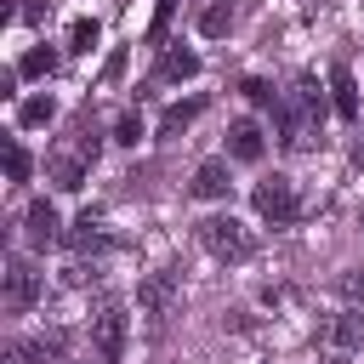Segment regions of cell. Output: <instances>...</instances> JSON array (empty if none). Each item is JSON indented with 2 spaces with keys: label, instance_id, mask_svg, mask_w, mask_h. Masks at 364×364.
I'll list each match as a JSON object with an SVG mask.
<instances>
[{
  "label": "cell",
  "instance_id": "5b68a950",
  "mask_svg": "<svg viewBox=\"0 0 364 364\" xmlns=\"http://www.w3.org/2000/svg\"><path fill=\"white\" fill-rule=\"evenodd\" d=\"M91 347H97V358L102 364H114L119 353H125V301H102L97 307V318H91Z\"/></svg>",
  "mask_w": 364,
  "mask_h": 364
},
{
  "label": "cell",
  "instance_id": "d6986e66",
  "mask_svg": "<svg viewBox=\"0 0 364 364\" xmlns=\"http://www.w3.org/2000/svg\"><path fill=\"white\" fill-rule=\"evenodd\" d=\"M91 46H97V23L91 17H74L68 23V51H91Z\"/></svg>",
  "mask_w": 364,
  "mask_h": 364
},
{
  "label": "cell",
  "instance_id": "ba28073f",
  "mask_svg": "<svg viewBox=\"0 0 364 364\" xmlns=\"http://www.w3.org/2000/svg\"><path fill=\"white\" fill-rule=\"evenodd\" d=\"M63 353H68V336L63 330H40L28 341H11L6 347V364H57Z\"/></svg>",
  "mask_w": 364,
  "mask_h": 364
},
{
  "label": "cell",
  "instance_id": "ffe728a7",
  "mask_svg": "<svg viewBox=\"0 0 364 364\" xmlns=\"http://www.w3.org/2000/svg\"><path fill=\"white\" fill-rule=\"evenodd\" d=\"M51 68H57V51H51V46H34V51L17 63V74H51Z\"/></svg>",
  "mask_w": 364,
  "mask_h": 364
},
{
  "label": "cell",
  "instance_id": "52a82bcc",
  "mask_svg": "<svg viewBox=\"0 0 364 364\" xmlns=\"http://www.w3.org/2000/svg\"><path fill=\"white\" fill-rule=\"evenodd\" d=\"M34 296H40L34 262H28V256H11V262H6V313H28Z\"/></svg>",
  "mask_w": 364,
  "mask_h": 364
},
{
  "label": "cell",
  "instance_id": "9a60e30c",
  "mask_svg": "<svg viewBox=\"0 0 364 364\" xmlns=\"http://www.w3.org/2000/svg\"><path fill=\"white\" fill-rule=\"evenodd\" d=\"M188 74H199V57L182 51V46H171V51L159 57V80H188Z\"/></svg>",
  "mask_w": 364,
  "mask_h": 364
},
{
  "label": "cell",
  "instance_id": "4fadbf2b",
  "mask_svg": "<svg viewBox=\"0 0 364 364\" xmlns=\"http://www.w3.org/2000/svg\"><path fill=\"white\" fill-rule=\"evenodd\" d=\"M85 165H91V159H85V154H80V148H74V154H57V159H51V182H57V188H68V193H74V188H80V182H85Z\"/></svg>",
  "mask_w": 364,
  "mask_h": 364
},
{
  "label": "cell",
  "instance_id": "5bb4252c",
  "mask_svg": "<svg viewBox=\"0 0 364 364\" xmlns=\"http://www.w3.org/2000/svg\"><path fill=\"white\" fill-rule=\"evenodd\" d=\"M68 239H74V250H102V245H108V233H102V216H97V210H85V216L74 222V233H68Z\"/></svg>",
  "mask_w": 364,
  "mask_h": 364
},
{
  "label": "cell",
  "instance_id": "6da1fadb",
  "mask_svg": "<svg viewBox=\"0 0 364 364\" xmlns=\"http://www.w3.org/2000/svg\"><path fill=\"white\" fill-rule=\"evenodd\" d=\"M318 125H324V91H318V80H313V74H296L290 97L279 102V131H284V148L307 154V148L318 142Z\"/></svg>",
  "mask_w": 364,
  "mask_h": 364
},
{
  "label": "cell",
  "instance_id": "3957f363",
  "mask_svg": "<svg viewBox=\"0 0 364 364\" xmlns=\"http://www.w3.org/2000/svg\"><path fill=\"white\" fill-rule=\"evenodd\" d=\"M193 233L216 262H250V250H256V239H250V228L239 216H205Z\"/></svg>",
  "mask_w": 364,
  "mask_h": 364
},
{
  "label": "cell",
  "instance_id": "2e32d148",
  "mask_svg": "<svg viewBox=\"0 0 364 364\" xmlns=\"http://www.w3.org/2000/svg\"><path fill=\"white\" fill-rule=\"evenodd\" d=\"M199 108H205V97H188V102H171V108L159 114V131H165V136H171V131H182V125H188V119H193Z\"/></svg>",
  "mask_w": 364,
  "mask_h": 364
},
{
  "label": "cell",
  "instance_id": "277c9868",
  "mask_svg": "<svg viewBox=\"0 0 364 364\" xmlns=\"http://www.w3.org/2000/svg\"><path fill=\"white\" fill-rule=\"evenodd\" d=\"M176 296H182V279H176L171 267H159V273H148V279L136 284V307L148 313V324H165V318L176 313Z\"/></svg>",
  "mask_w": 364,
  "mask_h": 364
},
{
  "label": "cell",
  "instance_id": "7a4b0ae2",
  "mask_svg": "<svg viewBox=\"0 0 364 364\" xmlns=\"http://www.w3.org/2000/svg\"><path fill=\"white\" fill-rule=\"evenodd\" d=\"M313 347H318V364H353V358L364 353V318H358V313L324 318L318 336H313Z\"/></svg>",
  "mask_w": 364,
  "mask_h": 364
},
{
  "label": "cell",
  "instance_id": "d4e9b609",
  "mask_svg": "<svg viewBox=\"0 0 364 364\" xmlns=\"http://www.w3.org/2000/svg\"><path fill=\"white\" fill-rule=\"evenodd\" d=\"M353 165H358V171H364V136H358V142H353Z\"/></svg>",
  "mask_w": 364,
  "mask_h": 364
},
{
  "label": "cell",
  "instance_id": "cb8c5ba5",
  "mask_svg": "<svg viewBox=\"0 0 364 364\" xmlns=\"http://www.w3.org/2000/svg\"><path fill=\"white\" fill-rule=\"evenodd\" d=\"M341 290H347V301L364 313V273H347V279H341Z\"/></svg>",
  "mask_w": 364,
  "mask_h": 364
},
{
  "label": "cell",
  "instance_id": "8992f818",
  "mask_svg": "<svg viewBox=\"0 0 364 364\" xmlns=\"http://www.w3.org/2000/svg\"><path fill=\"white\" fill-rule=\"evenodd\" d=\"M250 199H256V216H267V222H290V216H296V182L279 176V171H273L267 182H256Z\"/></svg>",
  "mask_w": 364,
  "mask_h": 364
},
{
  "label": "cell",
  "instance_id": "e0dca14e",
  "mask_svg": "<svg viewBox=\"0 0 364 364\" xmlns=\"http://www.w3.org/2000/svg\"><path fill=\"white\" fill-rule=\"evenodd\" d=\"M228 23H233V6H228V0H216V6H205L199 34H205V40H216V34H228Z\"/></svg>",
  "mask_w": 364,
  "mask_h": 364
},
{
  "label": "cell",
  "instance_id": "603a6c76",
  "mask_svg": "<svg viewBox=\"0 0 364 364\" xmlns=\"http://www.w3.org/2000/svg\"><path fill=\"white\" fill-rule=\"evenodd\" d=\"M239 91H245V97H250L256 108H267V102H273V85H267V80H245Z\"/></svg>",
  "mask_w": 364,
  "mask_h": 364
},
{
  "label": "cell",
  "instance_id": "30bf717a",
  "mask_svg": "<svg viewBox=\"0 0 364 364\" xmlns=\"http://www.w3.org/2000/svg\"><path fill=\"white\" fill-rule=\"evenodd\" d=\"M188 188H193V199H228V188H233L228 182V159H205Z\"/></svg>",
  "mask_w": 364,
  "mask_h": 364
},
{
  "label": "cell",
  "instance_id": "ac0fdd59",
  "mask_svg": "<svg viewBox=\"0 0 364 364\" xmlns=\"http://www.w3.org/2000/svg\"><path fill=\"white\" fill-rule=\"evenodd\" d=\"M51 114H57V102H51V97H28V102L17 108V125H46Z\"/></svg>",
  "mask_w": 364,
  "mask_h": 364
},
{
  "label": "cell",
  "instance_id": "7c38bea8",
  "mask_svg": "<svg viewBox=\"0 0 364 364\" xmlns=\"http://www.w3.org/2000/svg\"><path fill=\"white\" fill-rule=\"evenodd\" d=\"M23 222H28V245H57V210H51V199H34Z\"/></svg>",
  "mask_w": 364,
  "mask_h": 364
},
{
  "label": "cell",
  "instance_id": "7402d4cb",
  "mask_svg": "<svg viewBox=\"0 0 364 364\" xmlns=\"http://www.w3.org/2000/svg\"><path fill=\"white\" fill-rule=\"evenodd\" d=\"M6 176H11V182H28V154H23V142H6Z\"/></svg>",
  "mask_w": 364,
  "mask_h": 364
},
{
  "label": "cell",
  "instance_id": "8fae6325",
  "mask_svg": "<svg viewBox=\"0 0 364 364\" xmlns=\"http://www.w3.org/2000/svg\"><path fill=\"white\" fill-rule=\"evenodd\" d=\"M330 102H336L341 119H358V85H353V68H347V63L330 68Z\"/></svg>",
  "mask_w": 364,
  "mask_h": 364
},
{
  "label": "cell",
  "instance_id": "9c48e42d",
  "mask_svg": "<svg viewBox=\"0 0 364 364\" xmlns=\"http://www.w3.org/2000/svg\"><path fill=\"white\" fill-rule=\"evenodd\" d=\"M228 154L245 159V165H256V159H262V125H256V119H233V125H228Z\"/></svg>",
  "mask_w": 364,
  "mask_h": 364
},
{
  "label": "cell",
  "instance_id": "44dd1931",
  "mask_svg": "<svg viewBox=\"0 0 364 364\" xmlns=\"http://www.w3.org/2000/svg\"><path fill=\"white\" fill-rule=\"evenodd\" d=\"M114 142H131V148H136V142H142V114H119V119H114Z\"/></svg>",
  "mask_w": 364,
  "mask_h": 364
}]
</instances>
